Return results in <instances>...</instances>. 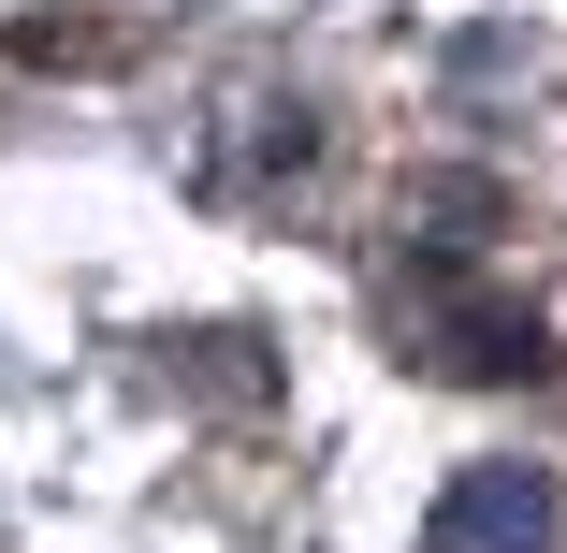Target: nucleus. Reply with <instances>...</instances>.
<instances>
[{
	"mask_svg": "<svg viewBox=\"0 0 567 553\" xmlns=\"http://www.w3.org/2000/svg\"><path fill=\"white\" fill-rule=\"evenodd\" d=\"M422 553H567L553 467H466V481L422 510Z\"/></svg>",
	"mask_w": 567,
	"mask_h": 553,
	"instance_id": "f257e3e1",
	"label": "nucleus"
}]
</instances>
